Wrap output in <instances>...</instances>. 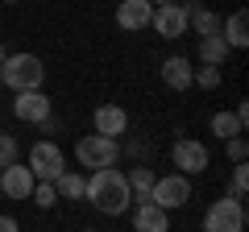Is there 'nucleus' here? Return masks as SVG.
Returning <instances> with one entry per match:
<instances>
[{
  "label": "nucleus",
  "mask_w": 249,
  "mask_h": 232,
  "mask_svg": "<svg viewBox=\"0 0 249 232\" xmlns=\"http://www.w3.org/2000/svg\"><path fill=\"white\" fill-rule=\"evenodd\" d=\"M83 199L96 207L100 215H124L133 207V195H129V182H124V170L104 166L88 174V187H83Z\"/></svg>",
  "instance_id": "1"
},
{
  "label": "nucleus",
  "mask_w": 249,
  "mask_h": 232,
  "mask_svg": "<svg viewBox=\"0 0 249 232\" xmlns=\"http://www.w3.org/2000/svg\"><path fill=\"white\" fill-rule=\"evenodd\" d=\"M46 83V63L37 54H9L4 66H0V87L13 91H42Z\"/></svg>",
  "instance_id": "2"
},
{
  "label": "nucleus",
  "mask_w": 249,
  "mask_h": 232,
  "mask_svg": "<svg viewBox=\"0 0 249 232\" xmlns=\"http://www.w3.org/2000/svg\"><path fill=\"white\" fill-rule=\"evenodd\" d=\"M75 162H79L83 170H104V166H116L121 162V141H112V137H100V133H88L75 141Z\"/></svg>",
  "instance_id": "3"
},
{
  "label": "nucleus",
  "mask_w": 249,
  "mask_h": 232,
  "mask_svg": "<svg viewBox=\"0 0 249 232\" xmlns=\"http://www.w3.org/2000/svg\"><path fill=\"white\" fill-rule=\"evenodd\" d=\"M204 232H245V203L232 195H220L204 212Z\"/></svg>",
  "instance_id": "4"
},
{
  "label": "nucleus",
  "mask_w": 249,
  "mask_h": 232,
  "mask_svg": "<svg viewBox=\"0 0 249 232\" xmlns=\"http://www.w3.org/2000/svg\"><path fill=\"white\" fill-rule=\"evenodd\" d=\"M62 170H67V158H62L58 141H34V149H29V174H34L37 182H58Z\"/></svg>",
  "instance_id": "5"
},
{
  "label": "nucleus",
  "mask_w": 249,
  "mask_h": 232,
  "mask_svg": "<svg viewBox=\"0 0 249 232\" xmlns=\"http://www.w3.org/2000/svg\"><path fill=\"white\" fill-rule=\"evenodd\" d=\"M170 162H175V174H204V170L212 166V153H208V145L196 141V137H178V141L170 145Z\"/></svg>",
  "instance_id": "6"
},
{
  "label": "nucleus",
  "mask_w": 249,
  "mask_h": 232,
  "mask_svg": "<svg viewBox=\"0 0 249 232\" xmlns=\"http://www.w3.org/2000/svg\"><path fill=\"white\" fill-rule=\"evenodd\" d=\"M187 199H191V182H187V174H162V179H154V191H150V203L154 207L175 212V207H183Z\"/></svg>",
  "instance_id": "7"
},
{
  "label": "nucleus",
  "mask_w": 249,
  "mask_h": 232,
  "mask_svg": "<svg viewBox=\"0 0 249 232\" xmlns=\"http://www.w3.org/2000/svg\"><path fill=\"white\" fill-rule=\"evenodd\" d=\"M13 116L25 120V125H42L46 116H54V104H50L46 91H17V99H13Z\"/></svg>",
  "instance_id": "8"
},
{
  "label": "nucleus",
  "mask_w": 249,
  "mask_h": 232,
  "mask_svg": "<svg viewBox=\"0 0 249 232\" xmlns=\"http://www.w3.org/2000/svg\"><path fill=\"white\" fill-rule=\"evenodd\" d=\"M37 187V179L29 174V166H21V162H13V166L0 170V195H9V199H29Z\"/></svg>",
  "instance_id": "9"
},
{
  "label": "nucleus",
  "mask_w": 249,
  "mask_h": 232,
  "mask_svg": "<svg viewBox=\"0 0 249 232\" xmlns=\"http://www.w3.org/2000/svg\"><path fill=\"white\" fill-rule=\"evenodd\" d=\"M150 29H158V37H166V42L183 37L187 33V9L183 4H162V9H154Z\"/></svg>",
  "instance_id": "10"
},
{
  "label": "nucleus",
  "mask_w": 249,
  "mask_h": 232,
  "mask_svg": "<svg viewBox=\"0 0 249 232\" xmlns=\"http://www.w3.org/2000/svg\"><path fill=\"white\" fill-rule=\"evenodd\" d=\"M150 17H154L150 0H121V4H116V25H121L124 33H142V29H150Z\"/></svg>",
  "instance_id": "11"
},
{
  "label": "nucleus",
  "mask_w": 249,
  "mask_h": 232,
  "mask_svg": "<svg viewBox=\"0 0 249 232\" xmlns=\"http://www.w3.org/2000/svg\"><path fill=\"white\" fill-rule=\"evenodd\" d=\"M96 133L121 141V133H129V112L121 104H100L96 108Z\"/></svg>",
  "instance_id": "12"
},
{
  "label": "nucleus",
  "mask_w": 249,
  "mask_h": 232,
  "mask_svg": "<svg viewBox=\"0 0 249 232\" xmlns=\"http://www.w3.org/2000/svg\"><path fill=\"white\" fill-rule=\"evenodd\" d=\"M162 83H166L170 91H187L191 87V75H196V66H191V58H183V54H170L166 63L158 66Z\"/></svg>",
  "instance_id": "13"
},
{
  "label": "nucleus",
  "mask_w": 249,
  "mask_h": 232,
  "mask_svg": "<svg viewBox=\"0 0 249 232\" xmlns=\"http://www.w3.org/2000/svg\"><path fill=\"white\" fill-rule=\"evenodd\" d=\"M187 9V29L191 33H199V37H208V33H220V13H212L208 4H199V0H191V4H183Z\"/></svg>",
  "instance_id": "14"
},
{
  "label": "nucleus",
  "mask_w": 249,
  "mask_h": 232,
  "mask_svg": "<svg viewBox=\"0 0 249 232\" xmlns=\"http://www.w3.org/2000/svg\"><path fill=\"white\" fill-rule=\"evenodd\" d=\"M220 37H224L229 50H245V46H249V13L245 9L229 13V17L220 21Z\"/></svg>",
  "instance_id": "15"
},
{
  "label": "nucleus",
  "mask_w": 249,
  "mask_h": 232,
  "mask_svg": "<svg viewBox=\"0 0 249 232\" xmlns=\"http://www.w3.org/2000/svg\"><path fill=\"white\" fill-rule=\"evenodd\" d=\"M133 232H170V215L154 203H137L133 207Z\"/></svg>",
  "instance_id": "16"
},
{
  "label": "nucleus",
  "mask_w": 249,
  "mask_h": 232,
  "mask_svg": "<svg viewBox=\"0 0 249 232\" xmlns=\"http://www.w3.org/2000/svg\"><path fill=\"white\" fill-rule=\"evenodd\" d=\"M196 54H199V66H224V58H229L232 50L224 46V37H220V33H208V37H199Z\"/></svg>",
  "instance_id": "17"
},
{
  "label": "nucleus",
  "mask_w": 249,
  "mask_h": 232,
  "mask_svg": "<svg viewBox=\"0 0 249 232\" xmlns=\"http://www.w3.org/2000/svg\"><path fill=\"white\" fill-rule=\"evenodd\" d=\"M154 174L150 166H133L129 174H124V182H129V195H133V203H150V191H154Z\"/></svg>",
  "instance_id": "18"
},
{
  "label": "nucleus",
  "mask_w": 249,
  "mask_h": 232,
  "mask_svg": "<svg viewBox=\"0 0 249 232\" xmlns=\"http://www.w3.org/2000/svg\"><path fill=\"white\" fill-rule=\"evenodd\" d=\"M212 133L220 141H229V137H245V125H241L237 112H212Z\"/></svg>",
  "instance_id": "19"
},
{
  "label": "nucleus",
  "mask_w": 249,
  "mask_h": 232,
  "mask_svg": "<svg viewBox=\"0 0 249 232\" xmlns=\"http://www.w3.org/2000/svg\"><path fill=\"white\" fill-rule=\"evenodd\" d=\"M83 187H88V174H79V170H62V179L54 182L58 199H83Z\"/></svg>",
  "instance_id": "20"
},
{
  "label": "nucleus",
  "mask_w": 249,
  "mask_h": 232,
  "mask_svg": "<svg viewBox=\"0 0 249 232\" xmlns=\"http://www.w3.org/2000/svg\"><path fill=\"white\" fill-rule=\"evenodd\" d=\"M245 191H249V166L245 162H232V179H229V195L245 203Z\"/></svg>",
  "instance_id": "21"
},
{
  "label": "nucleus",
  "mask_w": 249,
  "mask_h": 232,
  "mask_svg": "<svg viewBox=\"0 0 249 232\" xmlns=\"http://www.w3.org/2000/svg\"><path fill=\"white\" fill-rule=\"evenodd\" d=\"M17 158H21L17 137H13V133H0V170H4V166H13Z\"/></svg>",
  "instance_id": "22"
},
{
  "label": "nucleus",
  "mask_w": 249,
  "mask_h": 232,
  "mask_svg": "<svg viewBox=\"0 0 249 232\" xmlns=\"http://www.w3.org/2000/svg\"><path fill=\"white\" fill-rule=\"evenodd\" d=\"M191 83H196V87H204V91L220 87V66H199V71L191 75Z\"/></svg>",
  "instance_id": "23"
},
{
  "label": "nucleus",
  "mask_w": 249,
  "mask_h": 232,
  "mask_svg": "<svg viewBox=\"0 0 249 232\" xmlns=\"http://www.w3.org/2000/svg\"><path fill=\"white\" fill-rule=\"evenodd\" d=\"M29 199H34V203H37V207L46 212V207H54V203H58V191H54V182H37V187H34V195H29Z\"/></svg>",
  "instance_id": "24"
},
{
  "label": "nucleus",
  "mask_w": 249,
  "mask_h": 232,
  "mask_svg": "<svg viewBox=\"0 0 249 232\" xmlns=\"http://www.w3.org/2000/svg\"><path fill=\"white\" fill-rule=\"evenodd\" d=\"M224 153H229V162H245L249 158V141L245 137H229V141H224Z\"/></svg>",
  "instance_id": "25"
},
{
  "label": "nucleus",
  "mask_w": 249,
  "mask_h": 232,
  "mask_svg": "<svg viewBox=\"0 0 249 232\" xmlns=\"http://www.w3.org/2000/svg\"><path fill=\"white\" fill-rule=\"evenodd\" d=\"M37 129H42V133H46V141H54V133H58V125H54V116H46V120H42V125H37Z\"/></svg>",
  "instance_id": "26"
},
{
  "label": "nucleus",
  "mask_w": 249,
  "mask_h": 232,
  "mask_svg": "<svg viewBox=\"0 0 249 232\" xmlns=\"http://www.w3.org/2000/svg\"><path fill=\"white\" fill-rule=\"evenodd\" d=\"M0 232H21V224L13 215H0Z\"/></svg>",
  "instance_id": "27"
},
{
  "label": "nucleus",
  "mask_w": 249,
  "mask_h": 232,
  "mask_svg": "<svg viewBox=\"0 0 249 232\" xmlns=\"http://www.w3.org/2000/svg\"><path fill=\"white\" fill-rule=\"evenodd\" d=\"M150 4H154V9H162V4H178V0H150Z\"/></svg>",
  "instance_id": "28"
},
{
  "label": "nucleus",
  "mask_w": 249,
  "mask_h": 232,
  "mask_svg": "<svg viewBox=\"0 0 249 232\" xmlns=\"http://www.w3.org/2000/svg\"><path fill=\"white\" fill-rule=\"evenodd\" d=\"M4 58H9V50H4V42H0V66H4Z\"/></svg>",
  "instance_id": "29"
},
{
  "label": "nucleus",
  "mask_w": 249,
  "mask_h": 232,
  "mask_svg": "<svg viewBox=\"0 0 249 232\" xmlns=\"http://www.w3.org/2000/svg\"><path fill=\"white\" fill-rule=\"evenodd\" d=\"M4 4H17V0H4Z\"/></svg>",
  "instance_id": "30"
},
{
  "label": "nucleus",
  "mask_w": 249,
  "mask_h": 232,
  "mask_svg": "<svg viewBox=\"0 0 249 232\" xmlns=\"http://www.w3.org/2000/svg\"><path fill=\"white\" fill-rule=\"evenodd\" d=\"M83 232H96V228H83Z\"/></svg>",
  "instance_id": "31"
}]
</instances>
